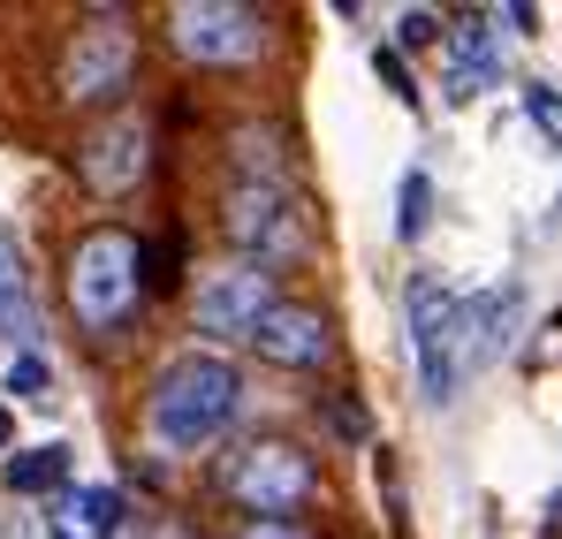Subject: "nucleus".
Returning <instances> with one entry per match:
<instances>
[{"label": "nucleus", "mask_w": 562, "mask_h": 539, "mask_svg": "<svg viewBox=\"0 0 562 539\" xmlns=\"http://www.w3.org/2000/svg\"><path fill=\"white\" fill-rule=\"evenodd\" d=\"M244 411V372L213 350H183L168 358V372L153 380V403H145V434L153 449L168 456H198L205 441H221Z\"/></svg>", "instance_id": "f257e3e1"}, {"label": "nucleus", "mask_w": 562, "mask_h": 539, "mask_svg": "<svg viewBox=\"0 0 562 539\" xmlns=\"http://www.w3.org/2000/svg\"><path fill=\"white\" fill-rule=\"evenodd\" d=\"M403 312H411L418 395L441 411V403H457V388H464V296H457L441 273H411V289H403Z\"/></svg>", "instance_id": "f03ea898"}, {"label": "nucleus", "mask_w": 562, "mask_h": 539, "mask_svg": "<svg viewBox=\"0 0 562 539\" xmlns=\"http://www.w3.org/2000/svg\"><path fill=\"white\" fill-rule=\"evenodd\" d=\"M69 304L85 327H114L137 304V244L122 228H92L69 259Z\"/></svg>", "instance_id": "7ed1b4c3"}, {"label": "nucleus", "mask_w": 562, "mask_h": 539, "mask_svg": "<svg viewBox=\"0 0 562 539\" xmlns=\"http://www.w3.org/2000/svg\"><path fill=\"white\" fill-rule=\"evenodd\" d=\"M274 312V281L251 267H213L198 289H190V319H198V335H221V343H251V327Z\"/></svg>", "instance_id": "20e7f679"}, {"label": "nucleus", "mask_w": 562, "mask_h": 539, "mask_svg": "<svg viewBox=\"0 0 562 539\" xmlns=\"http://www.w3.org/2000/svg\"><path fill=\"white\" fill-rule=\"evenodd\" d=\"M228 236L251 251V267H259V273L304 251V221H296V205H289L281 182H244V190L228 198Z\"/></svg>", "instance_id": "39448f33"}, {"label": "nucleus", "mask_w": 562, "mask_h": 539, "mask_svg": "<svg viewBox=\"0 0 562 539\" xmlns=\"http://www.w3.org/2000/svg\"><path fill=\"white\" fill-rule=\"evenodd\" d=\"M168 31H176V46H183L190 61H213V69L251 61V54L267 46V23H259L251 8H228V0H183V8L168 15Z\"/></svg>", "instance_id": "423d86ee"}, {"label": "nucleus", "mask_w": 562, "mask_h": 539, "mask_svg": "<svg viewBox=\"0 0 562 539\" xmlns=\"http://www.w3.org/2000/svg\"><path fill=\"white\" fill-rule=\"evenodd\" d=\"M228 494L259 517V525H281L304 494H312V463L296 449H281V441H259V449L236 456V471H228Z\"/></svg>", "instance_id": "0eeeda50"}, {"label": "nucleus", "mask_w": 562, "mask_h": 539, "mask_svg": "<svg viewBox=\"0 0 562 539\" xmlns=\"http://www.w3.org/2000/svg\"><path fill=\"white\" fill-rule=\"evenodd\" d=\"M122 85H130V31H114V23L77 31L69 61H61V91L92 106V99H114Z\"/></svg>", "instance_id": "6e6552de"}, {"label": "nucleus", "mask_w": 562, "mask_h": 539, "mask_svg": "<svg viewBox=\"0 0 562 539\" xmlns=\"http://www.w3.org/2000/svg\"><path fill=\"white\" fill-rule=\"evenodd\" d=\"M449 46V106H471L479 91L502 85V31L494 15H457V31H441Z\"/></svg>", "instance_id": "1a4fd4ad"}, {"label": "nucleus", "mask_w": 562, "mask_h": 539, "mask_svg": "<svg viewBox=\"0 0 562 539\" xmlns=\"http://www.w3.org/2000/svg\"><path fill=\"white\" fill-rule=\"evenodd\" d=\"M517 327H525V289H517V281L464 296V372H479V364H494V358H509Z\"/></svg>", "instance_id": "9d476101"}, {"label": "nucleus", "mask_w": 562, "mask_h": 539, "mask_svg": "<svg viewBox=\"0 0 562 539\" xmlns=\"http://www.w3.org/2000/svg\"><path fill=\"white\" fill-rule=\"evenodd\" d=\"M145 145H153V137H145V122H137V114H114L92 145H85V182L106 190V198H114V190H130V182L145 176Z\"/></svg>", "instance_id": "9b49d317"}, {"label": "nucleus", "mask_w": 562, "mask_h": 539, "mask_svg": "<svg viewBox=\"0 0 562 539\" xmlns=\"http://www.w3.org/2000/svg\"><path fill=\"white\" fill-rule=\"evenodd\" d=\"M251 343H259V358H274V364H319L327 358V319L319 312H304V304H274L259 327H251Z\"/></svg>", "instance_id": "f8f14e48"}, {"label": "nucleus", "mask_w": 562, "mask_h": 539, "mask_svg": "<svg viewBox=\"0 0 562 539\" xmlns=\"http://www.w3.org/2000/svg\"><path fill=\"white\" fill-rule=\"evenodd\" d=\"M0 479H8V494H54V486H69V441H38V449H15Z\"/></svg>", "instance_id": "ddd939ff"}, {"label": "nucleus", "mask_w": 562, "mask_h": 539, "mask_svg": "<svg viewBox=\"0 0 562 539\" xmlns=\"http://www.w3.org/2000/svg\"><path fill=\"white\" fill-rule=\"evenodd\" d=\"M0 335L8 343L31 335V281H23V251H15L8 228H0Z\"/></svg>", "instance_id": "4468645a"}, {"label": "nucleus", "mask_w": 562, "mask_h": 539, "mask_svg": "<svg viewBox=\"0 0 562 539\" xmlns=\"http://www.w3.org/2000/svg\"><path fill=\"white\" fill-rule=\"evenodd\" d=\"M69 517H77L85 539H114L122 532V494H114V486H77V494H69Z\"/></svg>", "instance_id": "2eb2a0df"}, {"label": "nucleus", "mask_w": 562, "mask_h": 539, "mask_svg": "<svg viewBox=\"0 0 562 539\" xmlns=\"http://www.w3.org/2000/svg\"><path fill=\"white\" fill-rule=\"evenodd\" d=\"M0 395H15V403H46L54 395V364H46V350H15L8 358V372H0Z\"/></svg>", "instance_id": "dca6fc26"}, {"label": "nucleus", "mask_w": 562, "mask_h": 539, "mask_svg": "<svg viewBox=\"0 0 562 539\" xmlns=\"http://www.w3.org/2000/svg\"><path fill=\"white\" fill-rule=\"evenodd\" d=\"M395 205H403V213H395V236H403V244H418V236H426V213H434V182L411 168V176H403V198H395Z\"/></svg>", "instance_id": "f3484780"}, {"label": "nucleus", "mask_w": 562, "mask_h": 539, "mask_svg": "<svg viewBox=\"0 0 562 539\" xmlns=\"http://www.w3.org/2000/svg\"><path fill=\"white\" fill-rule=\"evenodd\" d=\"M525 114H532V130H540V137L562 153V91L532 77V85H525Z\"/></svg>", "instance_id": "a211bd4d"}, {"label": "nucleus", "mask_w": 562, "mask_h": 539, "mask_svg": "<svg viewBox=\"0 0 562 539\" xmlns=\"http://www.w3.org/2000/svg\"><path fill=\"white\" fill-rule=\"evenodd\" d=\"M395 38H403V46H441V15L403 8V15H395Z\"/></svg>", "instance_id": "6ab92c4d"}, {"label": "nucleus", "mask_w": 562, "mask_h": 539, "mask_svg": "<svg viewBox=\"0 0 562 539\" xmlns=\"http://www.w3.org/2000/svg\"><path fill=\"white\" fill-rule=\"evenodd\" d=\"M373 69H380V77H387V85H395V99H403V106H418V91H411V77H403V61H395L387 46H380V54H373Z\"/></svg>", "instance_id": "aec40b11"}, {"label": "nucleus", "mask_w": 562, "mask_h": 539, "mask_svg": "<svg viewBox=\"0 0 562 539\" xmlns=\"http://www.w3.org/2000/svg\"><path fill=\"white\" fill-rule=\"evenodd\" d=\"M244 539H304V532H296V525H251Z\"/></svg>", "instance_id": "412c9836"}, {"label": "nucleus", "mask_w": 562, "mask_h": 539, "mask_svg": "<svg viewBox=\"0 0 562 539\" xmlns=\"http://www.w3.org/2000/svg\"><path fill=\"white\" fill-rule=\"evenodd\" d=\"M0 449H8V411H0Z\"/></svg>", "instance_id": "4be33fe9"}, {"label": "nucleus", "mask_w": 562, "mask_h": 539, "mask_svg": "<svg viewBox=\"0 0 562 539\" xmlns=\"http://www.w3.org/2000/svg\"><path fill=\"white\" fill-rule=\"evenodd\" d=\"M555 221H562V182H555Z\"/></svg>", "instance_id": "5701e85b"}, {"label": "nucleus", "mask_w": 562, "mask_h": 539, "mask_svg": "<svg viewBox=\"0 0 562 539\" xmlns=\"http://www.w3.org/2000/svg\"><path fill=\"white\" fill-rule=\"evenodd\" d=\"M54 539H69V532H54Z\"/></svg>", "instance_id": "b1692460"}, {"label": "nucleus", "mask_w": 562, "mask_h": 539, "mask_svg": "<svg viewBox=\"0 0 562 539\" xmlns=\"http://www.w3.org/2000/svg\"><path fill=\"white\" fill-rule=\"evenodd\" d=\"M555 517H562V502H555Z\"/></svg>", "instance_id": "393cba45"}]
</instances>
